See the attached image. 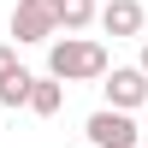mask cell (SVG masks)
<instances>
[{
    "instance_id": "6da1fadb",
    "label": "cell",
    "mask_w": 148,
    "mask_h": 148,
    "mask_svg": "<svg viewBox=\"0 0 148 148\" xmlns=\"http://www.w3.org/2000/svg\"><path fill=\"white\" fill-rule=\"evenodd\" d=\"M107 71H113V59L95 36H59L47 47V77H59V83H101Z\"/></svg>"
},
{
    "instance_id": "7a4b0ae2",
    "label": "cell",
    "mask_w": 148,
    "mask_h": 148,
    "mask_svg": "<svg viewBox=\"0 0 148 148\" xmlns=\"http://www.w3.org/2000/svg\"><path fill=\"white\" fill-rule=\"evenodd\" d=\"M59 36V0H18L12 6V42L30 47V42H53Z\"/></svg>"
},
{
    "instance_id": "3957f363",
    "label": "cell",
    "mask_w": 148,
    "mask_h": 148,
    "mask_svg": "<svg viewBox=\"0 0 148 148\" xmlns=\"http://www.w3.org/2000/svg\"><path fill=\"white\" fill-rule=\"evenodd\" d=\"M101 89H107V107L113 113H136V107H148V77L136 65H113L101 77Z\"/></svg>"
},
{
    "instance_id": "277c9868",
    "label": "cell",
    "mask_w": 148,
    "mask_h": 148,
    "mask_svg": "<svg viewBox=\"0 0 148 148\" xmlns=\"http://www.w3.org/2000/svg\"><path fill=\"white\" fill-rule=\"evenodd\" d=\"M83 136H89L95 148H142V142H136V119H130V113H113V107L89 113Z\"/></svg>"
},
{
    "instance_id": "5b68a950",
    "label": "cell",
    "mask_w": 148,
    "mask_h": 148,
    "mask_svg": "<svg viewBox=\"0 0 148 148\" xmlns=\"http://www.w3.org/2000/svg\"><path fill=\"white\" fill-rule=\"evenodd\" d=\"M101 24L107 36H113V42H130V36H142V24H148V12H142V0H107L101 6Z\"/></svg>"
},
{
    "instance_id": "8992f818",
    "label": "cell",
    "mask_w": 148,
    "mask_h": 148,
    "mask_svg": "<svg viewBox=\"0 0 148 148\" xmlns=\"http://www.w3.org/2000/svg\"><path fill=\"white\" fill-rule=\"evenodd\" d=\"M59 107H65V83H59V77H36V89H30V113H36V119H53Z\"/></svg>"
},
{
    "instance_id": "52a82bcc",
    "label": "cell",
    "mask_w": 148,
    "mask_h": 148,
    "mask_svg": "<svg viewBox=\"0 0 148 148\" xmlns=\"http://www.w3.org/2000/svg\"><path fill=\"white\" fill-rule=\"evenodd\" d=\"M95 18H101L95 0H59V30H65V36H83Z\"/></svg>"
},
{
    "instance_id": "ba28073f",
    "label": "cell",
    "mask_w": 148,
    "mask_h": 148,
    "mask_svg": "<svg viewBox=\"0 0 148 148\" xmlns=\"http://www.w3.org/2000/svg\"><path fill=\"white\" fill-rule=\"evenodd\" d=\"M30 89H36V71H12L6 83H0V107H30Z\"/></svg>"
},
{
    "instance_id": "9c48e42d",
    "label": "cell",
    "mask_w": 148,
    "mask_h": 148,
    "mask_svg": "<svg viewBox=\"0 0 148 148\" xmlns=\"http://www.w3.org/2000/svg\"><path fill=\"white\" fill-rule=\"evenodd\" d=\"M12 71H18V47H6V42H0V83H6Z\"/></svg>"
},
{
    "instance_id": "30bf717a",
    "label": "cell",
    "mask_w": 148,
    "mask_h": 148,
    "mask_svg": "<svg viewBox=\"0 0 148 148\" xmlns=\"http://www.w3.org/2000/svg\"><path fill=\"white\" fill-rule=\"evenodd\" d=\"M136 71H142V77H148V36H142V59H136Z\"/></svg>"
}]
</instances>
